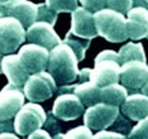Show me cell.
<instances>
[{"label": "cell", "mask_w": 148, "mask_h": 139, "mask_svg": "<svg viewBox=\"0 0 148 139\" xmlns=\"http://www.w3.org/2000/svg\"><path fill=\"white\" fill-rule=\"evenodd\" d=\"M79 60L73 51L65 43H61L49 51L47 72L53 77L57 86H65L73 82L79 76Z\"/></svg>", "instance_id": "6da1fadb"}, {"label": "cell", "mask_w": 148, "mask_h": 139, "mask_svg": "<svg viewBox=\"0 0 148 139\" xmlns=\"http://www.w3.org/2000/svg\"><path fill=\"white\" fill-rule=\"evenodd\" d=\"M97 36L103 37L112 43H120L127 40L128 28L127 18L123 14L110 9H103L94 14Z\"/></svg>", "instance_id": "7a4b0ae2"}, {"label": "cell", "mask_w": 148, "mask_h": 139, "mask_svg": "<svg viewBox=\"0 0 148 139\" xmlns=\"http://www.w3.org/2000/svg\"><path fill=\"white\" fill-rule=\"evenodd\" d=\"M47 114L41 105L28 103L23 105L14 118V130L21 137L29 135L45 125Z\"/></svg>", "instance_id": "3957f363"}, {"label": "cell", "mask_w": 148, "mask_h": 139, "mask_svg": "<svg viewBox=\"0 0 148 139\" xmlns=\"http://www.w3.org/2000/svg\"><path fill=\"white\" fill-rule=\"evenodd\" d=\"M57 91V84L47 71L31 75L23 87L24 96L32 103H42L51 99Z\"/></svg>", "instance_id": "277c9868"}, {"label": "cell", "mask_w": 148, "mask_h": 139, "mask_svg": "<svg viewBox=\"0 0 148 139\" xmlns=\"http://www.w3.org/2000/svg\"><path fill=\"white\" fill-rule=\"evenodd\" d=\"M25 40L24 27L14 18H0V53L13 55Z\"/></svg>", "instance_id": "5b68a950"}, {"label": "cell", "mask_w": 148, "mask_h": 139, "mask_svg": "<svg viewBox=\"0 0 148 139\" xmlns=\"http://www.w3.org/2000/svg\"><path fill=\"white\" fill-rule=\"evenodd\" d=\"M119 114V108L99 103L91 108H87L84 114V123L90 130H105L114 124Z\"/></svg>", "instance_id": "8992f818"}, {"label": "cell", "mask_w": 148, "mask_h": 139, "mask_svg": "<svg viewBox=\"0 0 148 139\" xmlns=\"http://www.w3.org/2000/svg\"><path fill=\"white\" fill-rule=\"evenodd\" d=\"M37 10L38 5L29 0H8L0 4V18H14L24 28H29L37 22Z\"/></svg>", "instance_id": "52a82bcc"}, {"label": "cell", "mask_w": 148, "mask_h": 139, "mask_svg": "<svg viewBox=\"0 0 148 139\" xmlns=\"http://www.w3.org/2000/svg\"><path fill=\"white\" fill-rule=\"evenodd\" d=\"M120 82L127 90H142L148 82V65L140 61H130L122 65Z\"/></svg>", "instance_id": "ba28073f"}, {"label": "cell", "mask_w": 148, "mask_h": 139, "mask_svg": "<svg viewBox=\"0 0 148 139\" xmlns=\"http://www.w3.org/2000/svg\"><path fill=\"white\" fill-rule=\"evenodd\" d=\"M18 56L29 75L43 72L47 70L49 60V51L43 48V47L28 43V45L21 47Z\"/></svg>", "instance_id": "9c48e42d"}, {"label": "cell", "mask_w": 148, "mask_h": 139, "mask_svg": "<svg viewBox=\"0 0 148 139\" xmlns=\"http://www.w3.org/2000/svg\"><path fill=\"white\" fill-rule=\"evenodd\" d=\"M25 39L29 42V45L43 47L48 51H52L62 43L58 34L53 29V25L45 22H36L29 27L25 32Z\"/></svg>", "instance_id": "30bf717a"}, {"label": "cell", "mask_w": 148, "mask_h": 139, "mask_svg": "<svg viewBox=\"0 0 148 139\" xmlns=\"http://www.w3.org/2000/svg\"><path fill=\"white\" fill-rule=\"evenodd\" d=\"M67 34L90 40L97 37V30L92 13L84 9L82 6H79L76 10H73L71 13V28L67 32Z\"/></svg>", "instance_id": "8fae6325"}, {"label": "cell", "mask_w": 148, "mask_h": 139, "mask_svg": "<svg viewBox=\"0 0 148 139\" xmlns=\"http://www.w3.org/2000/svg\"><path fill=\"white\" fill-rule=\"evenodd\" d=\"M52 114L58 120H76L85 114V106L75 94H62L55 100Z\"/></svg>", "instance_id": "7c38bea8"}, {"label": "cell", "mask_w": 148, "mask_h": 139, "mask_svg": "<svg viewBox=\"0 0 148 139\" xmlns=\"http://www.w3.org/2000/svg\"><path fill=\"white\" fill-rule=\"evenodd\" d=\"M24 92L19 89L6 85L0 91V121L12 120L24 105Z\"/></svg>", "instance_id": "4fadbf2b"}, {"label": "cell", "mask_w": 148, "mask_h": 139, "mask_svg": "<svg viewBox=\"0 0 148 139\" xmlns=\"http://www.w3.org/2000/svg\"><path fill=\"white\" fill-rule=\"evenodd\" d=\"M90 81L99 87L119 84L120 65L112 60L95 61V67L90 72Z\"/></svg>", "instance_id": "5bb4252c"}, {"label": "cell", "mask_w": 148, "mask_h": 139, "mask_svg": "<svg viewBox=\"0 0 148 139\" xmlns=\"http://www.w3.org/2000/svg\"><path fill=\"white\" fill-rule=\"evenodd\" d=\"M1 70L3 73L6 76L9 85L15 89H23L29 79V72L23 66L18 55H8L4 56L1 60Z\"/></svg>", "instance_id": "9a60e30c"}, {"label": "cell", "mask_w": 148, "mask_h": 139, "mask_svg": "<svg viewBox=\"0 0 148 139\" xmlns=\"http://www.w3.org/2000/svg\"><path fill=\"white\" fill-rule=\"evenodd\" d=\"M100 89L101 87L96 86L91 81L87 82H81V84H75V85H65L61 86L58 90V95L62 94H75L84 106L91 108L94 105L100 103Z\"/></svg>", "instance_id": "2e32d148"}, {"label": "cell", "mask_w": 148, "mask_h": 139, "mask_svg": "<svg viewBox=\"0 0 148 139\" xmlns=\"http://www.w3.org/2000/svg\"><path fill=\"white\" fill-rule=\"evenodd\" d=\"M128 37L134 40L148 37V9L137 6L127 14Z\"/></svg>", "instance_id": "e0dca14e"}, {"label": "cell", "mask_w": 148, "mask_h": 139, "mask_svg": "<svg viewBox=\"0 0 148 139\" xmlns=\"http://www.w3.org/2000/svg\"><path fill=\"white\" fill-rule=\"evenodd\" d=\"M122 114L132 121H140L148 116V96L144 94H132L120 106Z\"/></svg>", "instance_id": "ac0fdd59"}, {"label": "cell", "mask_w": 148, "mask_h": 139, "mask_svg": "<svg viewBox=\"0 0 148 139\" xmlns=\"http://www.w3.org/2000/svg\"><path fill=\"white\" fill-rule=\"evenodd\" d=\"M128 97V90L123 85L114 84L104 86L100 89V103L112 105V106H122Z\"/></svg>", "instance_id": "d6986e66"}, {"label": "cell", "mask_w": 148, "mask_h": 139, "mask_svg": "<svg viewBox=\"0 0 148 139\" xmlns=\"http://www.w3.org/2000/svg\"><path fill=\"white\" fill-rule=\"evenodd\" d=\"M118 56H119L120 66L127 62H130V61H140V62H146L147 61L146 52H144V48L140 43L129 42L127 45H124L118 52Z\"/></svg>", "instance_id": "ffe728a7"}, {"label": "cell", "mask_w": 148, "mask_h": 139, "mask_svg": "<svg viewBox=\"0 0 148 139\" xmlns=\"http://www.w3.org/2000/svg\"><path fill=\"white\" fill-rule=\"evenodd\" d=\"M90 39H82V38H77L75 36H71V34H66V38L63 39L62 43L67 45L73 51V53L76 55L77 60L79 61H82L85 58V52L86 49L90 47Z\"/></svg>", "instance_id": "44dd1931"}, {"label": "cell", "mask_w": 148, "mask_h": 139, "mask_svg": "<svg viewBox=\"0 0 148 139\" xmlns=\"http://www.w3.org/2000/svg\"><path fill=\"white\" fill-rule=\"evenodd\" d=\"M46 4L56 13H72L79 8V0H46Z\"/></svg>", "instance_id": "7402d4cb"}, {"label": "cell", "mask_w": 148, "mask_h": 139, "mask_svg": "<svg viewBox=\"0 0 148 139\" xmlns=\"http://www.w3.org/2000/svg\"><path fill=\"white\" fill-rule=\"evenodd\" d=\"M57 14H58V13L49 9L48 6H47V4H38L37 22H45L51 25H55V23L57 22Z\"/></svg>", "instance_id": "603a6c76"}, {"label": "cell", "mask_w": 148, "mask_h": 139, "mask_svg": "<svg viewBox=\"0 0 148 139\" xmlns=\"http://www.w3.org/2000/svg\"><path fill=\"white\" fill-rule=\"evenodd\" d=\"M106 8L120 14H128L130 9L133 8V0H105Z\"/></svg>", "instance_id": "cb8c5ba5"}, {"label": "cell", "mask_w": 148, "mask_h": 139, "mask_svg": "<svg viewBox=\"0 0 148 139\" xmlns=\"http://www.w3.org/2000/svg\"><path fill=\"white\" fill-rule=\"evenodd\" d=\"M92 133L85 125H80L73 129H70L66 134H63L62 139H92Z\"/></svg>", "instance_id": "d4e9b609"}, {"label": "cell", "mask_w": 148, "mask_h": 139, "mask_svg": "<svg viewBox=\"0 0 148 139\" xmlns=\"http://www.w3.org/2000/svg\"><path fill=\"white\" fill-rule=\"evenodd\" d=\"M129 139H148V116L138 121L129 133Z\"/></svg>", "instance_id": "484cf974"}, {"label": "cell", "mask_w": 148, "mask_h": 139, "mask_svg": "<svg viewBox=\"0 0 148 139\" xmlns=\"http://www.w3.org/2000/svg\"><path fill=\"white\" fill-rule=\"evenodd\" d=\"M130 121L132 120H129V119H125L124 118V115L122 116V115L119 114V116L116 118V120L114 121V124L112 125L113 127V129L114 131H116V133H120V134H123V135H129L130 133V130H132V125H130Z\"/></svg>", "instance_id": "4316f807"}, {"label": "cell", "mask_w": 148, "mask_h": 139, "mask_svg": "<svg viewBox=\"0 0 148 139\" xmlns=\"http://www.w3.org/2000/svg\"><path fill=\"white\" fill-rule=\"evenodd\" d=\"M82 8L89 10L90 13H97L103 9H106V1L105 0H80Z\"/></svg>", "instance_id": "83f0119b"}, {"label": "cell", "mask_w": 148, "mask_h": 139, "mask_svg": "<svg viewBox=\"0 0 148 139\" xmlns=\"http://www.w3.org/2000/svg\"><path fill=\"white\" fill-rule=\"evenodd\" d=\"M45 127H46V130L48 131L49 134H53V135L58 134L60 130H61V125L58 124V121H57V118L52 114V111L48 115H47Z\"/></svg>", "instance_id": "f1b7e54d"}, {"label": "cell", "mask_w": 148, "mask_h": 139, "mask_svg": "<svg viewBox=\"0 0 148 139\" xmlns=\"http://www.w3.org/2000/svg\"><path fill=\"white\" fill-rule=\"evenodd\" d=\"M92 139H125V135L116 133V131H108V130H100L94 135Z\"/></svg>", "instance_id": "f546056e"}, {"label": "cell", "mask_w": 148, "mask_h": 139, "mask_svg": "<svg viewBox=\"0 0 148 139\" xmlns=\"http://www.w3.org/2000/svg\"><path fill=\"white\" fill-rule=\"evenodd\" d=\"M101 60H112V61H116L118 63H119V56H118L116 52H114V51H103V52H100L99 55L96 56L95 61H101Z\"/></svg>", "instance_id": "4dcf8cb0"}, {"label": "cell", "mask_w": 148, "mask_h": 139, "mask_svg": "<svg viewBox=\"0 0 148 139\" xmlns=\"http://www.w3.org/2000/svg\"><path fill=\"white\" fill-rule=\"evenodd\" d=\"M25 139H52V135L46 129H38V130L31 133Z\"/></svg>", "instance_id": "1f68e13d"}, {"label": "cell", "mask_w": 148, "mask_h": 139, "mask_svg": "<svg viewBox=\"0 0 148 139\" xmlns=\"http://www.w3.org/2000/svg\"><path fill=\"white\" fill-rule=\"evenodd\" d=\"M14 130V121L6 120V121H0V131L3 133H10Z\"/></svg>", "instance_id": "d6a6232c"}, {"label": "cell", "mask_w": 148, "mask_h": 139, "mask_svg": "<svg viewBox=\"0 0 148 139\" xmlns=\"http://www.w3.org/2000/svg\"><path fill=\"white\" fill-rule=\"evenodd\" d=\"M0 139H19V138L13 133H1L0 134Z\"/></svg>", "instance_id": "836d02e7"}, {"label": "cell", "mask_w": 148, "mask_h": 139, "mask_svg": "<svg viewBox=\"0 0 148 139\" xmlns=\"http://www.w3.org/2000/svg\"><path fill=\"white\" fill-rule=\"evenodd\" d=\"M142 94H144L146 96H148V82L146 84V86H144L143 89H142Z\"/></svg>", "instance_id": "e575fe53"}, {"label": "cell", "mask_w": 148, "mask_h": 139, "mask_svg": "<svg viewBox=\"0 0 148 139\" xmlns=\"http://www.w3.org/2000/svg\"><path fill=\"white\" fill-rule=\"evenodd\" d=\"M63 138V134L62 133H58V134H56V135H53L52 139H62Z\"/></svg>", "instance_id": "d590c367"}, {"label": "cell", "mask_w": 148, "mask_h": 139, "mask_svg": "<svg viewBox=\"0 0 148 139\" xmlns=\"http://www.w3.org/2000/svg\"><path fill=\"white\" fill-rule=\"evenodd\" d=\"M1 60H3V57H1V53H0V73H3V70H1Z\"/></svg>", "instance_id": "8d00e7d4"}, {"label": "cell", "mask_w": 148, "mask_h": 139, "mask_svg": "<svg viewBox=\"0 0 148 139\" xmlns=\"http://www.w3.org/2000/svg\"><path fill=\"white\" fill-rule=\"evenodd\" d=\"M8 0H0V4H4V3H6Z\"/></svg>", "instance_id": "74e56055"}, {"label": "cell", "mask_w": 148, "mask_h": 139, "mask_svg": "<svg viewBox=\"0 0 148 139\" xmlns=\"http://www.w3.org/2000/svg\"><path fill=\"white\" fill-rule=\"evenodd\" d=\"M146 3H147V4H148V0H146Z\"/></svg>", "instance_id": "f35d334b"}, {"label": "cell", "mask_w": 148, "mask_h": 139, "mask_svg": "<svg viewBox=\"0 0 148 139\" xmlns=\"http://www.w3.org/2000/svg\"><path fill=\"white\" fill-rule=\"evenodd\" d=\"M147 38H148V37H147Z\"/></svg>", "instance_id": "ab89813d"}]
</instances>
